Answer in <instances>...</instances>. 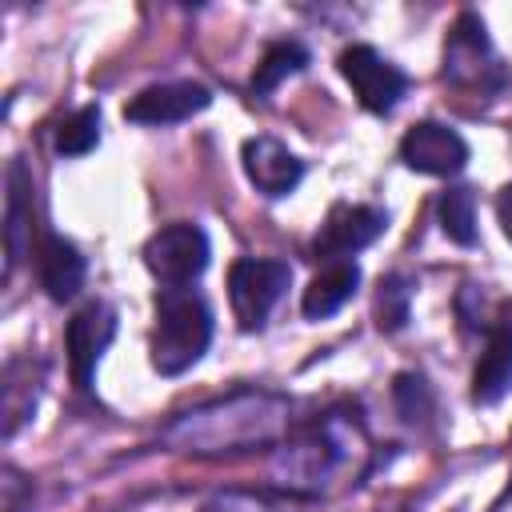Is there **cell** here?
<instances>
[{
	"label": "cell",
	"mask_w": 512,
	"mask_h": 512,
	"mask_svg": "<svg viewBox=\"0 0 512 512\" xmlns=\"http://www.w3.org/2000/svg\"><path fill=\"white\" fill-rule=\"evenodd\" d=\"M356 284H360V268H356L352 260H336V264L320 268V272L312 276V284L304 288V300H300L304 316H308V320H328L332 312H340V308L352 300Z\"/></svg>",
	"instance_id": "4fadbf2b"
},
{
	"label": "cell",
	"mask_w": 512,
	"mask_h": 512,
	"mask_svg": "<svg viewBox=\"0 0 512 512\" xmlns=\"http://www.w3.org/2000/svg\"><path fill=\"white\" fill-rule=\"evenodd\" d=\"M208 256H212V248H208L204 228H200V224H188V220L160 228V232L144 244V264H148V272H152L160 284H168V288L192 284V280L208 268Z\"/></svg>",
	"instance_id": "3957f363"
},
{
	"label": "cell",
	"mask_w": 512,
	"mask_h": 512,
	"mask_svg": "<svg viewBox=\"0 0 512 512\" xmlns=\"http://www.w3.org/2000/svg\"><path fill=\"white\" fill-rule=\"evenodd\" d=\"M496 220H500L504 236L512 240V184H508V188H500V196H496Z\"/></svg>",
	"instance_id": "ac0fdd59"
},
{
	"label": "cell",
	"mask_w": 512,
	"mask_h": 512,
	"mask_svg": "<svg viewBox=\"0 0 512 512\" xmlns=\"http://www.w3.org/2000/svg\"><path fill=\"white\" fill-rule=\"evenodd\" d=\"M116 336V312L100 300L84 304L72 320H68V332H64V352H68V368H72V380L76 388H92V376H96V364L104 356V348L112 344Z\"/></svg>",
	"instance_id": "5b68a950"
},
{
	"label": "cell",
	"mask_w": 512,
	"mask_h": 512,
	"mask_svg": "<svg viewBox=\"0 0 512 512\" xmlns=\"http://www.w3.org/2000/svg\"><path fill=\"white\" fill-rule=\"evenodd\" d=\"M212 340V308L188 288H164L156 296V328H152V368L160 376L188 372Z\"/></svg>",
	"instance_id": "6da1fadb"
},
{
	"label": "cell",
	"mask_w": 512,
	"mask_h": 512,
	"mask_svg": "<svg viewBox=\"0 0 512 512\" xmlns=\"http://www.w3.org/2000/svg\"><path fill=\"white\" fill-rule=\"evenodd\" d=\"M304 64H308V52L296 40H276V44L264 48V56H260V64L252 72V88L256 92H272L280 80L296 76Z\"/></svg>",
	"instance_id": "5bb4252c"
},
{
	"label": "cell",
	"mask_w": 512,
	"mask_h": 512,
	"mask_svg": "<svg viewBox=\"0 0 512 512\" xmlns=\"http://www.w3.org/2000/svg\"><path fill=\"white\" fill-rule=\"evenodd\" d=\"M400 160L412 172H424V176H452L468 164V144L456 128L436 124V120H420L404 132Z\"/></svg>",
	"instance_id": "8992f818"
},
{
	"label": "cell",
	"mask_w": 512,
	"mask_h": 512,
	"mask_svg": "<svg viewBox=\"0 0 512 512\" xmlns=\"http://www.w3.org/2000/svg\"><path fill=\"white\" fill-rule=\"evenodd\" d=\"M512 388V324H500L488 332V344L476 360L472 372V400L476 404H496Z\"/></svg>",
	"instance_id": "8fae6325"
},
{
	"label": "cell",
	"mask_w": 512,
	"mask_h": 512,
	"mask_svg": "<svg viewBox=\"0 0 512 512\" xmlns=\"http://www.w3.org/2000/svg\"><path fill=\"white\" fill-rule=\"evenodd\" d=\"M288 284H292V268L284 260H236L228 268V300L240 328L244 332L260 328Z\"/></svg>",
	"instance_id": "7a4b0ae2"
},
{
	"label": "cell",
	"mask_w": 512,
	"mask_h": 512,
	"mask_svg": "<svg viewBox=\"0 0 512 512\" xmlns=\"http://www.w3.org/2000/svg\"><path fill=\"white\" fill-rule=\"evenodd\" d=\"M340 76L352 84L356 100L368 108V112H392L408 88L404 72L396 64H388L372 44H348L340 52Z\"/></svg>",
	"instance_id": "277c9868"
},
{
	"label": "cell",
	"mask_w": 512,
	"mask_h": 512,
	"mask_svg": "<svg viewBox=\"0 0 512 512\" xmlns=\"http://www.w3.org/2000/svg\"><path fill=\"white\" fill-rule=\"evenodd\" d=\"M404 320H408V284L400 276H384L376 292V324L396 332L404 328Z\"/></svg>",
	"instance_id": "e0dca14e"
},
{
	"label": "cell",
	"mask_w": 512,
	"mask_h": 512,
	"mask_svg": "<svg viewBox=\"0 0 512 512\" xmlns=\"http://www.w3.org/2000/svg\"><path fill=\"white\" fill-rule=\"evenodd\" d=\"M384 228H388V216H384L380 208H368V204H340V208L328 212V220H324V228H320V236H316V252L336 264V260H344V256H352V252H360V248H368Z\"/></svg>",
	"instance_id": "ba28073f"
},
{
	"label": "cell",
	"mask_w": 512,
	"mask_h": 512,
	"mask_svg": "<svg viewBox=\"0 0 512 512\" xmlns=\"http://www.w3.org/2000/svg\"><path fill=\"white\" fill-rule=\"evenodd\" d=\"M244 172L248 180L264 192V196H288L300 176H304V164L272 136H252L244 140Z\"/></svg>",
	"instance_id": "9c48e42d"
},
{
	"label": "cell",
	"mask_w": 512,
	"mask_h": 512,
	"mask_svg": "<svg viewBox=\"0 0 512 512\" xmlns=\"http://www.w3.org/2000/svg\"><path fill=\"white\" fill-rule=\"evenodd\" d=\"M208 88L196 84V80H164V84H152L144 92H136L128 104H124V116L132 124H180L196 112L208 108Z\"/></svg>",
	"instance_id": "52a82bcc"
},
{
	"label": "cell",
	"mask_w": 512,
	"mask_h": 512,
	"mask_svg": "<svg viewBox=\"0 0 512 512\" xmlns=\"http://www.w3.org/2000/svg\"><path fill=\"white\" fill-rule=\"evenodd\" d=\"M440 228L456 244H476V200L468 188H448L440 196Z\"/></svg>",
	"instance_id": "2e32d148"
},
{
	"label": "cell",
	"mask_w": 512,
	"mask_h": 512,
	"mask_svg": "<svg viewBox=\"0 0 512 512\" xmlns=\"http://www.w3.org/2000/svg\"><path fill=\"white\" fill-rule=\"evenodd\" d=\"M36 272H40V288L56 300V304H64V300H72L80 288H84V256H80V248L72 244V240H64V236H44L40 240V248H36Z\"/></svg>",
	"instance_id": "30bf717a"
},
{
	"label": "cell",
	"mask_w": 512,
	"mask_h": 512,
	"mask_svg": "<svg viewBox=\"0 0 512 512\" xmlns=\"http://www.w3.org/2000/svg\"><path fill=\"white\" fill-rule=\"evenodd\" d=\"M96 140H100V108L96 104H84L56 124V152L60 156H84L96 148Z\"/></svg>",
	"instance_id": "9a60e30c"
},
{
	"label": "cell",
	"mask_w": 512,
	"mask_h": 512,
	"mask_svg": "<svg viewBox=\"0 0 512 512\" xmlns=\"http://www.w3.org/2000/svg\"><path fill=\"white\" fill-rule=\"evenodd\" d=\"M32 236V176L24 160L8 164V200H4V248H8V272L20 264Z\"/></svg>",
	"instance_id": "7c38bea8"
}]
</instances>
